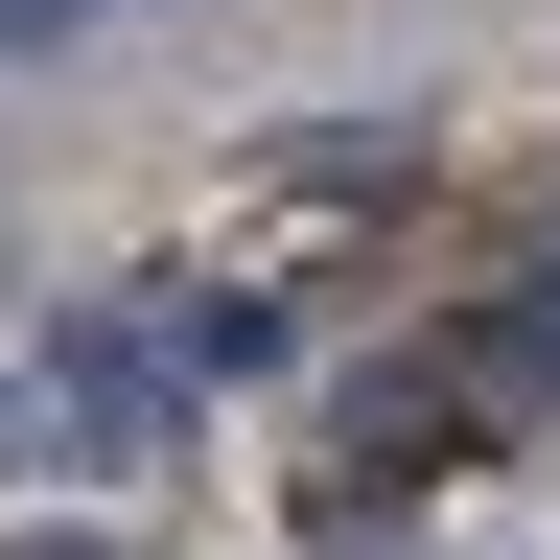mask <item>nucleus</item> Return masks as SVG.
<instances>
[{
	"instance_id": "nucleus-2",
	"label": "nucleus",
	"mask_w": 560,
	"mask_h": 560,
	"mask_svg": "<svg viewBox=\"0 0 560 560\" xmlns=\"http://www.w3.org/2000/svg\"><path fill=\"white\" fill-rule=\"evenodd\" d=\"M47 397H70V444H94V467L164 444V350H140V327H47Z\"/></svg>"
},
{
	"instance_id": "nucleus-1",
	"label": "nucleus",
	"mask_w": 560,
	"mask_h": 560,
	"mask_svg": "<svg viewBox=\"0 0 560 560\" xmlns=\"http://www.w3.org/2000/svg\"><path fill=\"white\" fill-rule=\"evenodd\" d=\"M514 420H537V397L490 374V327H420L397 374H350V467H374V490H444L467 444H514Z\"/></svg>"
},
{
	"instance_id": "nucleus-3",
	"label": "nucleus",
	"mask_w": 560,
	"mask_h": 560,
	"mask_svg": "<svg viewBox=\"0 0 560 560\" xmlns=\"http://www.w3.org/2000/svg\"><path fill=\"white\" fill-rule=\"evenodd\" d=\"M47 24H117V0H0V47H47Z\"/></svg>"
}]
</instances>
